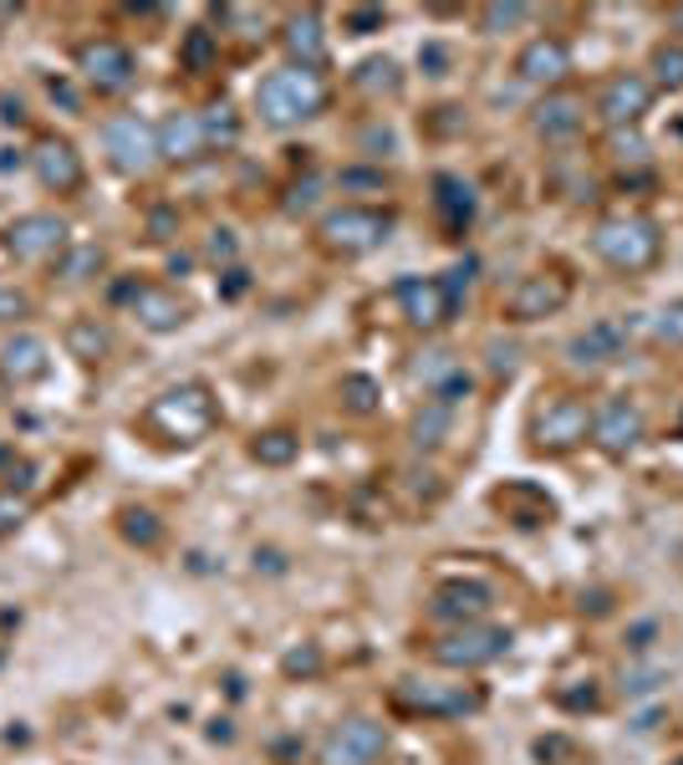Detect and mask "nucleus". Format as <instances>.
I'll return each instance as SVG.
<instances>
[{
    "instance_id": "obj_1",
    "label": "nucleus",
    "mask_w": 683,
    "mask_h": 765,
    "mask_svg": "<svg viewBox=\"0 0 683 765\" xmlns=\"http://www.w3.org/2000/svg\"><path fill=\"white\" fill-rule=\"evenodd\" d=\"M327 107V82L322 72H306V66H281L255 87V113H261L271 128H291V123H306Z\"/></svg>"
},
{
    "instance_id": "obj_2",
    "label": "nucleus",
    "mask_w": 683,
    "mask_h": 765,
    "mask_svg": "<svg viewBox=\"0 0 683 765\" xmlns=\"http://www.w3.org/2000/svg\"><path fill=\"white\" fill-rule=\"evenodd\" d=\"M148 434H158L164 444H199L214 423V398L204 382H185L169 388L164 398H154V409L144 413Z\"/></svg>"
},
{
    "instance_id": "obj_3",
    "label": "nucleus",
    "mask_w": 683,
    "mask_h": 765,
    "mask_svg": "<svg viewBox=\"0 0 683 765\" xmlns=\"http://www.w3.org/2000/svg\"><path fill=\"white\" fill-rule=\"evenodd\" d=\"M658 224L643 220V214H622V220H607L597 224V235H591V251L602 255L607 265H618V271H643V265L658 261Z\"/></svg>"
},
{
    "instance_id": "obj_4",
    "label": "nucleus",
    "mask_w": 683,
    "mask_h": 765,
    "mask_svg": "<svg viewBox=\"0 0 683 765\" xmlns=\"http://www.w3.org/2000/svg\"><path fill=\"white\" fill-rule=\"evenodd\" d=\"M103 148H107V159H113V169L128 174V179H144V174L164 159V154H158V128L148 118H138V113H123V118L107 123Z\"/></svg>"
},
{
    "instance_id": "obj_5",
    "label": "nucleus",
    "mask_w": 683,
    "mask_h": 765,
    "mask_svg": "<svg viewBox=\"0 0 683 765\" xmlns=\"http://www.w3.org/2000/svg\"><path fill=\"white\" fill-rule=\"evenodd\" d=\"M388 230H393V214L388 210H368V205H347V210H332L327 220H322V245L327 251H342V255H362L372 251V245H382L388 240Z\"/></svg>"
},
{
    "instance_id": "obj_6",
    "label": "nucleus",
    "mask_w": 683,
    "mask_h": 765,
    "mask_svg": "<svg viewBox=\"0 0 683 765\" xmlns=\"http://www.w3.org/2000/svg\"><path fill=\"white\" fill-rule=\"evenodd\" d=\"M511 648V633L505 628H454L449 638H439L434 643V663H444V669H485V663H495L500 653Z\"/></svg>"
},
{
    "instance_id": "obj_7",
    "label": "nucleus",
    "mask_w": 683,
    "mask_h": 765,
    "mask_svg": "<svg viewBox=\"0 0 683 765\" xmlns=\"http://www.w3.org/2000/svg\"><path fill=\"white\" fill-rule=\"evenodd\" d=\"M66 240L72 235H66V224L56 220V214H21V220L6 230V251L27 265H46L66 251Z\"/></svg>"
},
{
    "instance_id": "obj_8",
    "label": "nucleus",
    "mask_w": 683,
    "mask_h": 765,
    "mask_svg": "<svg viewBox=\"0 0 683 765\" xmlns=\"http://www.w3.org/2000/svg\"><path fill=\"white\" fill-rule=\"evenodd\" d=\"M77 72L93 82L97 93H123V87L133 82V72H138V62H133V52L123 46V41L103 36V41L77 46Z\"/></svg>"
},
{
    "instance_id": "obj_9",
    "label": "nucleus",
    "mask_w": 683,
    "mask_h": 765,
    "mask_svg": "<svg viewBox=\"0 0 683 765\" xmlns=\"http://www.w3.org/2000/svg\"><path fill=\"white\" fill-rule=\"evenodd\" d=\"M388 751V730L372 720H342L322 745V765H372Z\"/></svg>"
},
{
    "instance_id": "obj_10",
    "label": "nucleus",
    "mask_w": 683,
    "mask_h": 765,
    "mask_svg": "<svg viewBox=\"0 0 683 765\" xmlns=\"http://www.w3.org/2000/svg\"><path fill=\"white\" fill-rule=\"evenodd\" d=\"M566 296H571V281L556 276V271H540V276H526L521 286L511 291L505 312H511V322H536V317H551V312H561Z\"/></svg>"
},
{
    "instance_id": "obj_11",
    "label": "nucleus",
    "mask_w": 683,
    "mask_h": 765,
    "mask_svg": "<svg viewBox=\"0 0 683 765\" xmlns=\"http://www.w3.org/2000/svg\"><path fill=\"white\" fill-rule=\"evenodd\" d=\"M118 302H128L133 317L144 322L148 332H174V327H185V317H189V306L169 286H118Z\"/></svg>"
},
{
    "instance_id": "obj_12",
    "label": "nucleus",
    "mask_w": 683,
    "mask_h": 765,
    "mask_svg": "<svg viewBox=\"0 0 683 765\" xmlns=\"http://www.w3.org/2000/svg\"><path fill=\"white\" fill-rule=\"evenodd\" d=\"M591 439H597L607 454H628V449L643 439V409L628 404V398H607L602 409L591 413Z\"/></svg>"
},
{
    "instance_id": "obj_13",
    "label": "nucleus",
    "mask_w": 683,
    "mask_h": 765,
    "mask_svg": "<svg viewBox=\"0 0 683 765\" xmlns=\"http://www.w3.org/2000/svg\"><path fill=\"white\" fill-rule=\"evenodd\" d=\"M648 103H653V82L638 77V72H622V77H612L602 87V97H597V113H602L612 128H622V123H638V118H643Z\"/></svg>"
},
{
    "instance_id": "obj_14",
    "label": "nucleus",
    "mask_w": 683,
    "mask_h": 765,
    "mask_svg": "<svg viewBox=\"0 0 683 765\" xmlns=\"http://www.w3.org/2000/svg\"><path fill=\"white\" fill-rule=\"evenodd\" d=\"M587 434H591V413H587V404H577V398H561V404H551V409L536 419L540 449H571Z\"/></svg>"
},
{
    "instance_id": "obj_15",
    "label": "nucleus",
    "mask_w": 683,
    "mask_h": 765,
    "mask_svg": "<svg viewBox=\"0 0 683 765\" xmlns=\"http://www.w3.org/2000/svg\"><path fill=\"white\" fill-rule=\"evenodd\" d=\"M210 148V133H204V118L199 113H169L158 123V154L174 164H195L199 154Z\"/></svg>"
},
{
    "instance_id": "obj_16",
    "label": "nucleus",
    "mask_w": 683,
    "mask_h": 765,
    "mask_svg": "<svg viewBox=\"0 0 683 765\" xmlns=\"http://www.w3.org/2000/svg\"><path fill=\"white\" fill-rule=\"evenodd\" d=\"M31 164H36L41 185L56 189V195H72V189L82 185V159H77V148L66 144V138H46V144H36Z\"/></svg>"
},
{
    "instance_id": "obj_17",
    "label": "nucleus",
    "mask_w": 683,
    "mask_h": 765,
    "mask_svg": "<svg viewBox=\"0 0 683 765\" xmlns=\"http://www.w3.org/2000/svg\"><path fill=\"white\" fill-rule=\"evenodd\" d=\"M398 302H403V317L413 327H439V322L454 317V306L444 296V281H398Z\"/></svg>"
},
{
    "instance_id": "obj_18",
    "label": "nucleus",
    "mask_w": 683,
    "mask_h": 765,
    "mask_svg": "<svg viewBox=\"0 0 683 765\" xmlns=\"http://www.w3.org/2000/svg\"><path fill=\"white\" fill-rule=\"evenodd\" d=\"M439 622H464L470 628L474 618H485L490 612V587L485 581H449L434 593V607H429Z\"/></svg>"
},
{
    "instance_id": "obj_19",
    "label": "nucleus",
    "mask_w": 683,
    "mask_h": 765,
    "mask_svg": "<svg viewBox=\"0 0 683 765\" xmlns=\"http://www.w3.org/2000/svg\"><path fill=\"white\" fill-rule=\"evenodd\" d=\"M515 72L526 82H536V87H546V82H561L571 72V52L556 36H536L526 52L515 56Z\"/></svg>"
},
{
    "instance_id": "obj_20",
    "label": "nucleus",
    "mask_w": 683,
    "mask_h": 765,
    "mask_svg": "<svg viewBox=\"0 0 683 765\" xmlns=\"http://www.w3.org/2000/svg\"><path fill=\"white\" fill-rule=\"evenodd\" d=\"M46 368H52L46 343L31 337V332H21V337H11V343L0 347V373L11 382H36V378H46Z\"/></svg>"
},
{
    "instance_id": "obj_21",
    "label": "nucleus",
    "mask_w": 683,
    "mask_h": 765,
    "mask_svg": "<svg viewBox=\"0 0 683 765\" xmlns=\"http://www.w3.org/2000/svg\"><path fill=\"white\" fill-rule=\"evenodd\" d=\"M286 52H291V66H306V72H316V66L327 62V41H322V21H316L312 11L306 15H291L286 21Z\"/></svg>"
},
{
    "instance_id": "obj_22",
    "label": "nucleus",
    "mask_w": 683,
    "mask_h": 765,
    "mask_svg": "<svg viewBox=\"0 0 683 765\" xmlns=\"http://www.w3.org/2000/svg\"><path fill=\"white\" fill-rule=\"evenodd\" d=\"M622 343H628V322H597L581 337H571L566 353H571V363H607L622 353Z\"/></svg>"
},
{
    "instance_id": "obj_23",
    "label": "nucleus",
    "mask_w": 683,
    "mask_h": 765,
    "mask_svg": "<svg viewBox=\"0 0 683 765\" xmlns=\"http://www.w3.org/2000/svg\"><path fill=\"white\" fill-rule=\"evenodd\" d=\"M398 704L403 710H429V714H464V710H474V694H444V689H434V684H403L398 689Z\"/></svg>"
},
{
    "instance_id": "obj_24",
    "label": "nucleus",
    "mask_w": 683,
    "mask_h": 765,
    "mask_svg": "<svg viewBox=\"0 0 683 765\" xmlns=\"http://www.w3.org/2000/svg\"><path fill=\"white\" fill-rule=\"evenodd\" d=\"M581 128V103L577 97H546L536 113V133L540 138H571Z\"/></svg>"
},
{
    "instance_id": "obj_25",
    "label": "nucleus",
    "mask_w": 683,
    "mask_h": 765,
    "mask_svg": "<svg viewBox=\"0 0 683 765\" xmlns=\"http://www.w3.org/2000/svg\"><path fill=\"white\" fill-rule=\"evenodd\" d=\"M107 347H113V332H107L97 317H82V322H72V327H66V353L82 357V363H97Z\"/></svg>"
},
{
    "instance_id": "obj_26",
    "label": "nucleus",
    "mask_w": 683,
    "mask_h": 765,
    "mask_svg": "<svg viewBox=\"0 0 683 765\" xmlns=\"http://www.w3.org/2000/svg\"><path fill=\"white\" fill-rule=\"evenodd\" d=\"M439 210H444V220L454 224V230H464V224L474 220V195L464 179H454V174H444L439 179Z\"/></svg>"
},
{
    "instance_id": "obj_27",
    "label": "nucleus",
    "mask_w": 683,
    "mask_h": 765,
    "mask_svg": "<svg viewBox=\"0 0 683 765\" xmlns=\"http://www.w3.org/2000/svg\"><path fill=\"white\" fill-rule=\"evenodd\" d=\"M296 434H286V429H271V434H261L255 439V460L261 464H291L296 460Z\"/></svg>"
},
{
    "instance_id": "obj_28",
    "label": "nucleus",
    "mask_w": 683,
    "mask_h": 765,
    "mask_svg": "<svg viewBox=\"0 0 683 765\" xmlns=\"http://www.w3.org/2000/svg\"><path fill=\"white\" fill-rule=\"evenodd\" d=\"M449 429V409L444 404H429V413H419L413 419V444L419 449H429V444H439V434Z\"/></svg>"
},
{
    "instance_id": "obj_29",
    "label": "nucleus",
    "mask_w": 683,
    "mask_h": 765,
    "mask_svg": "<svg viewBox=\"0 0 683 765\" xmlns=\"http://www.w3.org/2000/svg\"><path fill=\"white\" fill-rule=\"evenodd\" d=\"M653 343H663V347H683V302H673V306H663V312H658V322H653Z\"/></svg>"
},
{
    "instance_id": "obj_30",
    "label": "nucleus",
    "mask_w": 683,
    "mask_h": 765,
    "mask_svg": "<svg viewBox=\"0 0 683 765\" xmlns=\"http://www.w3.org/2000/svg\"><path fill=\"white\" fill-rule=\"evenodd\" d=\"M653 72L663 87H683V46H658L653 52Z\"/></svg>"
},
{
    "instance_id": "obj_31",
    "label": "nucleus",
    "mask_w": 683,
    "mask_h": 765,
    "mask_svg": "<svg viewBox=\"0 0 683 765\" xmlns=\"http://www.w3.org/2000/svg\"><path fill=\"white\" fill-rule=\"evenodd\" d=\"M123 536L138 546H154L158 542V521L154 511H123Z\"/></svg>"
},
{
    "instance_id": "obj_32",
    "label": "nucleus",
    "mask_w": 683,
    "mask_h": 765,
    "mask_svg": "<svg viewBox=\"0 0 683 765\" xmlns=\"http://www.w3.org/2000/svg\"><path fill=\"white\" fill-rule=\"evenodd\" d=\"M342 398H347V409L353 413H372V404H378V382L372 378H347L342 382Z\"/></svg>"
},
{
    "instance_id": "obj_33",
    "label": "nucleus",
    "mask_w": 683,
    "mask_h": 765,
    "mask_svg": "<svg viewBox=\"0 0 683 765\" xmlns=\"http://www.w3.org/2000/svg\"><path fill=\"white\" fill-rule=\"evenodd\" d=\"M454 373H460V363H454L449 353H429V363H419V368H413V378L429 382V388H439V382H449Z\"/></svg>"
},
{
    "instance_id": "obj_34",
    "label": "nucleus",
    "mask_w": 683,
    "mask_h": 765,
    "mask_svg": "<svg viewBox=\"0 0 683 765\" xmlns=\"http://www.w3.org/2000/svg\"><path fill=\"white\" fill-rule=\"evenodd\" d=\"M210 62H214V36H210V31H189V41H185V66H189V72H204Z\"/></svg>"
},
{
    "instance_id": "obj_35",
    "label": "nucleus",
    "mask_w": 683,
    "mask_h": 765,
    "mask_svg": "<svg viewBox=\"0 0 683 765\" xmlns=\"http://www.w3.org/2000/svg\"><path fill=\"white\" fill-rule=\"evenodd\" d=\"M526 6H485L480 11V21H485V31H505V27H521L526 21Z\"/></svg>"
},
{
    "instance_id": "obj_36",
    "label": "nucleus",
    "mask_w": 683,
    "mask_h": 765,
    "mask_svg": "<svg viewBox=\"0 0 683 765\" xmlns=\"http://www.w3.org/2000/svg\"><path fill=\"white\" fill-rule=\"evenodd\" d=\"M204 133H210V144H235L240 123L230 118V107H214L210 118H204Z\"/></svg>"
},
{
    "instance_id": "obj_37",
    "label": "nucleus",
    "mask_w": 683,
    "mask_h": 765,
    "mask_svg": "<svg viewBox=\"0 0 683 765\" xmlns=\"http://www.w3.org/2000/svg\"><path fill=\"white\" fill-rule=\"evenodd\" d=\"M31 312V296L15 286H0V322H21Z\"/></svg>"
},
{
    "instance_id": "obj_38",
    "label": "nucleus",
    "mask_w": 683,
    "mask_h": 765,
    "mask_svg": "<svg viewBox=\"0 0 683 765\" xmlns=\"http://www.w3.org/2000/svg\"><path fill=\"white\" fill-rule=\"evenodd\" d=\"M21 521H27V505L15 501V495H0V542H6Z\"/></svg>"
},
{
    "instance_id": "obj_39",
    "label": "nucleus",
    "mask_w": 683,
    "mask_h": 765,
    "mask_svg": "<svg viewBox=\"0 0 683 765\" xmlns=\"http://www.w3.org/2000/svg\"><path fill=\"white\" fill-rule=\"evenodd\" d=\"M316 189H322V185H316V179H306V185H296V189H291V199H286V210H291V214H302V210H312V199H316Z\"/></svg>"
},
{
    "instance_id": "obj_40",
    "label": "nucleus",
    "mask_w": 683,
    "mask_h": 765,
    "mask_svg": "<svg viewBox=\"0 0 683 765\" xmlns=\"http://www.w3.org/2000/svg\"><path fill=\"white\" fill-rule=\"evenodd\" d=\"M490 368H495V373H500V368L511 373V368H515V347H500V343L490 347Z\"/></svg>"
},
{
    "instance_id": "obj_41",
    "label": "nucleus",
    "mask_w": 683,
    "mask_h": 765,
    "mask_svg": "<svg viewBox=\"0 0 683 765\" xmlns=\"http://www.w3.org/2000/svg\"><path fill=\"white\" fill-rule=\"evenodd\" d=\"M316 669V653H312V648H306V653H291V659H286V673H312Z\"/></svg>"
},
{
    "instance_id": "obj_42",
    "label": "nucleus",
    "mask_w": 683,
    "mask_h": 765,
    "mask_svg": "<svg viewBox=\"0 0 683 765\" xmlns=\"http://www.w3.org/2000/svg\"><path fill=\"white\" fill-rule=\"evenodd\" d=\"M347 21H353L357 31H372V27H382V11H353Z\"/></svg>"
},
{
    "instance_id": "obj_43",
    "label": "nucleus",
    "mask_w": 683,
    "mask_h": 765,
    "mask_svg": "<svg viewBox=\"0 0 683 765\" xmlns=\"http://www.w3.org/2000/svg\"><path fill=\"white\" fill-rule=\"evenodd\" d=\"M622 159H643V138H622Z\"/></svg>"
},
{
    "instance_id": "obj_44",
    "label": "nucleus",
    "mask_w": 683,
    "mask_h": 765,
    "mask_svg": "<svg viewBox=\"0 0 683 765\" xmlns=\"http://www.w3.org/2000/svg\"><path fill=\"white\" fill-rule=\"evenodd\" d=\"M673 27H679V31H683V6H673Z\"/></svg>"
}]
</instances>
